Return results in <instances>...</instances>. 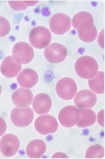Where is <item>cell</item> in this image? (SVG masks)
Segmentation results:
<instances>
[{"label": "cell", "mask_w": 105, "mask_h": 159, "mask_svg": "<svg viewBox=\"0 0 105 159\" xmlns=\"http://www.w3.org/2000/svg\"><path fill=\"white\" fill-rule=\"evenodd\" d=\"M76 74L80 77L86 79L94 77L98 71V63L93 57L89 56L80 57L75 66Z\"/></svg>", "instance_id": "obj_1"}, {"label": "cell", "mask_w": 105, "mask_h": 159, "mask_svg": "<svg viewBox=\"0 0 105 159\" xmlns=\"http://www.w3.org/2000/svg\"><path fill=\"white\" fill-rule=\"evenodd\" d=\"M51 39L50 31L47 28L41 26L33 29L29 36L30 44L38 49H43L47 47L50 43Z\"/></svg>", "instance_id": "obj_2"}, {"label": "cell", "mask_w": 105, "mask_h": 159, "mask_svg": "<svg viewBox=\"0 0 105 159\" xmlns=\"http://www.w3.org/2000/svg\"><path fill=\"white\" fill-rule=\"evenodd\" d=\"M12 53L14 59L21 64L29 63L34 57V51L32 47L24 42L16 43L13 48Z\"/></svg>", "instance_id": "obj_3"}, {"label": "cell", "mask_w": 105, "mask_h": 159, "mask_svg": "<svg viewBox=\"0 0 105 159\" xmlns=\"http://www.w3.org/2000/svg\"><path fill=\"white\" fill-rule=\"evenodd\" d=\"M34 113L29 107H16L12 111L11 118L12 123L20 127L27 126L33 120Z\"/></svg>", "instance_id": "obj_4"}, {"label": "cell", "mask_w": 105, "mask_h": 159, "mask_svg": "<svg viewBox=\"0 0 105 159\" xmlns=\"http://www.w3.org/2000/svg\"><path fill=\"white\" fill-rule=\"evenodd\" d=\"M56 91L58 95L65 100L73 99L77 91L76 84L71 78H62L58 82L56 86Z\"/></svg>", "instance_id": "obj_5"}, {"label": "cell", "mask_w": 105, "mask_h": 159, "mask_svg": "<svg viewBox=\"0 0 105 159\" xmlns=\"http://www.w3.org/2000/svg\"><path fill=\"white\" fill-rule=\"evenodd\" d=\"M51 31L56 34L63 35L67 32L71 27V20L70 17L64 13L54 15L49 23Z\"/></svg>", "instance_id": "obj_6"}, {"label": "cell", "mask_w": 105, "mask_h": 159, "mask_svg": "<svg viewBox=\"0 0 105 159\" xmlns=\"http://www.w3.org/2000/svg\"><path fill=\"white\" fill-rule=\"evenodd\" d=\"M34 126L38 133L43 135H47L56 132L58 125L54 117L46 115L38 117L35 121Z\"/></svg>", "instance_id": "obj_7"}, {"label": "cell", "mask_w": 105, "mask_h": 159, "mask_svg": "<svg viewBox=\"0 0 105 159\" xmlns=\"http://www.w3.org/2000/svg\"><path fill=\"white\" fill-rule=\"evenodd\" d=\"M67 55L66 48L62 45L54 43L49 45L44 50V55L46 59L53 63L63 61Z\"/></svg>", "instance_id": "obj_8"}, {"label": "cell", "mask_w": 105, "mask_h": 159, "mask_svg": "<svg viewBox=\"0 0 105 159\" xmlns=\"http://www.w3.org/2000/svg\"><path fill=\"white\" fill-rule=\"evenodd\" d=\"M20 147L19 139L13 134H9L4 135L0 141V150L6 156L14 155L18 151Z\"/></svg>", "instance_id": "obj_9"}, {"label": "cell", "mask_w": 105, "mask_h": 159, "mask_svg": "<svg viewBox=\"0 0 105 159\" xmlns=\"http://www.w3.org/2000/svg\"><path fill=\"white\" fill-rule=\"evenodd\" d=\"M80 110L74 106H69L60 111L58 118L61 124L66 127H71L76 124L79 117Z\"/></svg>", "instance_id": "obj_10"}, {"label": "cell", "mask_w": 105, "mask_h": 159, "mask_svg": "<svg viewBox=\"0 0 105 159\" xmlns=\"http://www.w3.org/2000/svg\"><path fill=\"white\" fill-rule=\"evenodd\" d=\"M96 95L91 91L84 90L79 92L75 96L74 101L76 106L80 109L93 107L97 102Z\"/></svg>", "instance_id": "obj_11"}, {"label": "cell", "mask_w": 105, "mask_h": 159, "mask_svg": "<svg viewBox=\"0 0 105 159\" xmlns=\"http://www.w3.org/2000/svg\"><path fill=\"white\" fill-rule=\"evenodd\" d=\"M33 98V95L30 90L20 88L13 93L12 99L13 103L16 107H25L31 104Z\"/></svg>", "instance_id": "obj_12"}, {"label": "cell", "mask_w": 105, "mask_h": 159, "mask_svg": "<svg viewBox=\"0 0 105 159\" xmlns=\"http://www.w3.org/2000/svg\"><path fill=\"white\" fill-rule=\"evenodd\" d=\"M22 68V65L17 62L11 56L4 60L1 65V71L6 77L12 78L16 76Z\"/></svg>", "instance_id": "obj_13"}, {"label": "cell", "mask_w": 105, "mask_h": 159, "mask_svg": "<svg viewBox=\"0 0 105 159\" xmlns=\"http://www.w3.org/2000/svg\"><path fill=\"white\" fill-rule=\"evenodd\" d=\"M38 75L37 72L30 68L23 70L17 77L19 85L22 88L30 89L34 87L37 83Z\"/></svg>", "instance_id": "obj_14"}, {"label": "cell", "mask_w": 105, "mask_h": 159, "mask_svg": "<svg viewBox=\"0 0 105 159\" xmlns=\"http://www.w3.org/2000/svg\"><path fill=\"white\" fill-rule=\"evenodd\" d=\"M52 106L51 98L47 94L40 93L35 96L33 104L34 111L39 115L48 113Z\"/></svg>", "instance_id": "obj_15"}, {"label": "cell", "mask_w": 105, "mask_h": 159, "mask_svg": "<svg viewBox=\"0 0 105 159\" xmlns=\"http://www.w3.org/2000/svg\"><path fill=\"white\" fill-rule=\"evenodd\" d=\"M77 30L79 38L85 42H91L96 39L97 36V31L94 23L83 24Z\"/></svg>", "instance_id": "obj_16"}, {"label": "cell", "mask_w": 105, "mask_h": 159, "mask_svg": "<svg viewBox=\"0 0 105 159\" xmlns=\"http://www.w3.org/2000/svg\"><path fill=\"white\" fill-rule=\"evenodd\" d=\"M46 145L44 142L41 139H35L28 144L26 149L27 154L30 158H40L45 153Z\"/></svg>", "instance_id": "obj_17"}, {"label": "cell", "mask_w": 105, "mask_h": 159, "mask_svg": "<svg viewBox=\"0 0 105 159\" xmlns=\"http://www.w3.org/2000/svg\"><path fill=\"white\" fill-rule=\"evenodd\" d=\"M96 116L92 110L88 109L80 110V115L76 125L80 128H85L93 125L96 122Z\"/></svg>", "instance_id": "obj_18"}, {"label": "cell", "mask_w": 105, "mask_h": 159, "mask_svg": "<svg viewBox=\"0 0 105 159\" xmlns=\"http://www.w3.org/2000/svg\"><path fill=\"white\" fill-rule=\"evenodd\" d=\"M88 84L90 89L95 93L102 94L104 93V73L98 72L93 78L90 79Z\"/></svg>", "instance_id": "obj_19"}, {"label": "cell", "mask_w": 105, "mask_h": 159, "mask_svg": "<svg viewBox=\"0 0 105 159\" xmlns=\"http://www.w3.org/2000/svg\"><path fill=\"white\" fill-rule=\"evenodd\" d=\"M94 19L89 13L82 11L76 14L72 20V24L74 28L76 30L83 24L86 23H94Z\"/></svg>", "instance_id": "obj_20"}, {"label": "cell", "mask_w": 105, "mask_h": 159, "mask_svg": "<svg viewBox=\"0 0 105 159\" xmlns=\"http://www.w3.org/2000/svg\"><path fill=\"white\" fill-rule=\"evenodd\" d=\"M104 156V148L98 144L90 146L87 150L86 158H102Z\"/></svg>", "instance_id": "obj_21"}, {"label": "cell", "mask_w": 105, "mask_h": 159, "mask_svg": "<svg viewBox=\"0 0 105 159\" xmlns=\"http://www.w3.org/2000/svg\"><path fill=\"white\" fill-rule=\"evenodd\" d=\"M11 30V25L6 18L0 16V37L7 36Z\"/></svg>", "instance_id": "obj_22"}, {"label": "cell", "mask_w": 105, "mask_h": 159, "mask_svg": "<svg viewBox=\"0 0 105 159\" xmlns=\"http://www.w3.org/2000/svg\"><path fill=\"white\" fill-rule=\"evenodd\" d=\"M9 4L10 7L16 11L25 10L28 8L24 1H9Z\"/></svg>", "instance_id": "obj_23"}, {"label": "cell", "mask_w": 105, "mask_h": 159, "mask_svg": "<svg viewBox=\"0 0 105 159\" xmlns=\"http://www.w3.org/2000/svg\"><path fill=\"white\" fill-rule=\"evenodd\" d=\"M7 128V123L2 117H0V136L5 133Z\"/></svg>", "instance_id": "obj_24"}, {"label": "cell", "mask_w": 105, "mask_h": 159, "mask_svg": "<svg viewBox=\"0 0 105 159\" xmlns=\"http://www.w3.org/2000/svg\"><path fill=\"white\" fill-rule=\"evenodd\" d=\"M104 110L101 111L97 115V121L98 124L102 127H104Z\"/></svg>", "instance_id": "obj_25"}, {"label": "cell", "mask_w": 105, "mask_h": 159, "mask_svg": "<svg viewBox=\"0 0 105 159\" xmlns=\"http://www.w3.org/2000/svg\"><path fill=\"white\" fill-rule=\"evenodd\" d=\"M98 43L101 47L104 49V30L103 29L98 36Z\"/></svg>", "instance_id": "obj_26"}, {"label": "cell", "mask_w": 105, "mask_h": 159, "mask_svg": "<svg viewBox=\"0 0 105 159\" xmlns=\"http://www.w3.org/2000/svg\"><path fill=\"white\" fill-rule=\"evenodd\" d=\"M25 4L27 7L33 6L37 4L38 1H24Z\"/></svg>", "instance_id": "obj_27"}, {"label": "cell", "mask_w": 105, "mask_h": 159, "mask_svg": "<svg viewBox=\"0 0 105 159\" xmlns=\"http://www.w3.org/2000/svg\"><path fill=\"white\" fill-rule=\"evenodd\" d=\"M68 157L65 154L62 152H58L55 154L52 158H68Z\"/></svg>", "instance_id": "obj_28"}, {"label": "cell", "mask_w": 105, "mask_h": 159, "mask_svg": "<svg viewBox=\"0 0 105 159\" xmlns=\"http://www.w3.org/2000/svg\"><path fill=\"white\" fill-rule=\"evenodd\" d=\"M2 91V89L1 86L0 85V96H1Z\"/></svg>", "instance_id": "obj_29"}]
</instances>
